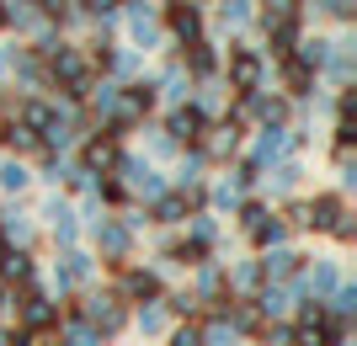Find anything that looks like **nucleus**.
Here are the masks:
<instances>
[{
    "instance_id": "obj_11",
    "label": "nucleus",
    "mask_w": 357,
    "mask_h": 346,
    "mask_svg": "<svg viewBox=\"0 0 357 346\" xmlns=\"http://www.w3.org/2000/svg\"><path fill=\"white\" fill-rule=\"evenodd\" d=\"M197 128H203V118H197L192 107H187V112H176V118H171V134H176V139H197Z\"/></svg>"
},
{
    "instance_id": "obj_23",
    "label": "nucleus",
    "mask_w": 357,
    "mask_h": 346,
    "mask_svg": "<svg viewBox=\"0 0 357 346\" xmlns=\"http://www.w3.org/2000/svg\"><path fill=\"white\" fill-rule=\"evenodd\" d=\"M0 346H11V331H0Z\"/></svg>"
},
{
    "instance_id": "obj_12",
    "label": "nucleus",
    "mask_w": 357,
    "mask_h": 346,
    "mask_svg": "<svg viewBox=\"0 0 357 346\" xmlns=\"http://www.w3.org/2000/svg\"><path fill=\"white\" fill-rule=\"evenodd\" d=\"M139 331H144V336H160V331H165V309H160V304L139 309Z\"/></svg>"
},
{
    "instance_id": "obj_25",
    "label": "nucleus",
    "mask_w": 357,
    "mask_h": 346,
    "mask_svg": "<svg viewBox=\"0 0 357 346\" xmlns=\"http://www.w3.org/2000/svg\"><path fill=\"white\" fill-rule=\"evenodd\" d=\"M0 256H6V235H0Z\"/></svg>"
},
{
    "instance_id": "obj_9",
    "label": "nucleus",
    "mask_w": 357,
    "mask_h": 346,
    "mask_svg": "<svg viewBox=\"0 0 357 346\" xmlns=\"http://www.w3.org/2000/svg\"><path fill=\"white\" fill-rule=\"evenodd\" d=\"M86 272H91V261H86V256H64V267H59V288L86 283Z\"/></svg>"
},
{
    "instance_id": "obj_6",
    "label": "nucleus",
    "mask_w": 357,
    "mask_h": 346,
    "mask_svg": "<svg viewBox=\"0 0 357 346\" xmlns=\"http://www.w3.org/2000/svg\"><path fill=\"white\" fill-rule=\"evenodd\" d=\"M0 277H6V283H27V277H32V261L22 256V251H6V256H0Z\"/></svg>"
},
{
    "instance_id": "obj_15",
    "label": "nucleus",
    "mask_w": 357,
    "mask_h": 346,
    "mask_svg": "<svg viewBox=\"0 0 357 346\" xmlns=\"http://www.w3.org/2000/svg\"><path fill=\"white\" fill-rule=\"evenodd\" d=\"M283 304H288L283 288H267V293H261V309H267V315H283Z\"/></svg>"
},
{
    "instance_id": "obj_21",
    "label": "nucleus",
    "mask_w": 357,
    "mask_h": 346,
    "mask_svg": "<svg viewBox=\"0 0 357 346\" xmlns=\"http://www.w3.org/2000/svg\"><path fill=\"white\" fill-rule=\"evenodd\" d=\"M43 11H54V16H64V11H70V0H43Z\"/></svg>"
},
{
    "instance_id": "obj_24",
    "label": "nucleus",
    "mask_w": 357,
    "mask_h": 346,
    "mask_svg": "<svg viewBox=\"0 0 357 346\" xmlns=\"http://www.w3.org/2000/svg\"><path fill=\"white\" fill-rule=\"evenodd\" d=\"M0 309H6V288H0Z\"/></svg>"
},
{
    "instance_id": "obj_13",
    "label": "nucleus",
    "mask_w": 357,
    "mask_h": 346,
    "mask_svg": "<svg viewBox=\"0 0 357 346\" xmlns=\"http://www.w3.org/2000/svg\"><path fill=\"white\" fill-rule=\"evenodd\" d=\"M310 288H314V293H331V288H336V267H314L310 272Z\"/></svg>"
},
{
    "instance_id": "obj_4",
    "label": "nucleus",
    "mask_w": 357,
    "mask_h": 346,
    "mask_svg": "<svg viewBox=\"0 0 357 346\" xmlns=\"http://www.w3.org/2000/svg\"><path fill=\"white\" fill-rule=\"evenodd\" d=\"M123 288H128V299H139V304H155V299H160V277H155V272H128Z\"/></svg>"
},
{
    "instance_id": "obj_20",
    "label": "nucleus",
    "mask_w": 357,
    "mask_h": 346,
    "mask_svg": "<svg viewBox=\"0 0 357 346\" xmlns=\"http://www.w3.org/2000/svg\"><path fill=\"white\" fill-rule=\"evenodd\" d=\"M192 70H213V54H208V48H203V43L192 48Z\"/></svg>"
},
{
    "instance_id": "obj_16",
    "label": "nucleus",
    "mask_w": 357,
    "mask_h": 346,
    "mask_svg": "<svg viewBox=\"0 0 357 346\" xmlns=\"http://www.w3.org/2000/svg\"><path fill=\"white\" fill-rule=\"evenodd\" d=\"M171 346H203V331H197V325H181V331L171 336Z\"/></svg>"
},
{
    "instance_id": "obj_10",
    "label": "nucleus",
    "mask_w": 357,
    "mask_h": 346,
    "mask_svg": "<svg viewBox=\"0 0 357 346\" xmlns=\"http://www.w3.org/2000/svg\"><path fill=\"white\" fill-rule=\"evenodd\" d=\"M171 27H176V38H197V11L192 6H176V11H171Z\"/></svg>"
},
{
    "instance_id": "obj_14",
    "label": "nucleus",
    "mask_w": 357,
    "mask_h": 346,
    "mask_svg": "<svg viewBox=\"0 0 357 346\" xmlns=\"http://www.w3.org/2000/svg\"><path fill=\"white\" fill-rule=\"evenodd\" d=\"M155 213H160L165 224H176L181 213H187V203H181V197H160V208H155Z\"/></svg>"
},
{
    "instance_id": "obj_3",
    "label": "nucleus",
    "mask_w": 357,
    "mask_h": 346,
    "mask_svg": "<svg viewBox=\"0 0 357 346\" xmlns=\"http://www.w3.org/2000/svg\"><path fill=\"white\" fill-rule=\"evenodd\" d=\"M304 224L336 229V224H342V203H336V197H314V208H304Z\"/></svg>"
},
{
    "instance_id": "obj_1",
    "label": "nucleus",
    "mask_w": 357,
    "mask_h": 346,
    "mask_svg": "<svg viewBox=\"0 0 357 346\" xmlns=\"http://www.w3.org/2000/svg\"><path fill=\"white\" fill-rule=\"evenodd\" d=\"M86 325H91L96 336H118L123 325H128V309H123L118 299H91V304H86Z\"/></svg>"
},
{
    "instance_id": "obj_17",
    "label": "nucleus",
    "mask_w": 357,
    "mask_h": 346,
    "mask_svg": "<svg viewBox=\"0 0 357 346\" xmlns=\"http://www.w3.org/2000/svg\"><path fill=\"white\" fill-rule=\"evenodd\" d=\"M86 160H91V166H112V160H118V150H112V144H91Z\"/></svg>"
},
{
    "instance_id": "obj_18",
    "label": "nucleus",
    "mask_w": 357,
    "mask_h": 346,
    "mask_svg": "<svg viewBox=\"0 0 357 346\" xmlns=\"http://www.w3.org/2000/svg\"><path fill=\"white\" fill-rule=\"evenodd\" d=\"M352 309H357V293L352 288H336V315H352Z\"/></svg>"
},
{
    "instance_id": "obj_8",
    "label": "nucleus",
    "mask_w": 357,
    "mask_h": 346,
    "mask_svg": "<svg viewBox=\"0 0 357 346\" xmlns=\"http://www.w3.org/2000/svg\"><path fill=\"white\" fill-rule=\"evenodd\" d=\"M96 240H102V251H107V256H123V251H128V229L102 224V229H96Z\"/></svg>"
},
{
    "instance_id": "obj_5",
    "label": "nucleus",
    "mask_w": 357,
    "mask_h": 346,
    "mask_svg": "<svg viewBox=\"0 0 357 346\" xmlns=\"http://www.w3.org/2000/svg\"><path fill=\"white\" fill-rule=\"evenodd\" d=\"M229 75H235L240 91H256V80H261V59H256V54H240V59L229 64Z\"/></svg>"
},
{
    "instance_id": "obj_19",
    "label": "nucleus",
    "mask_w": 357,
    "mask_h": 346,
    "mask_svg": "<svg viewBox=\"0 0 357 346\" xmlns=\"http://www.w3.org/2000/svg\"><path fill=\"white\" fill-rule=\"evenodd\" d=\"M16 144V150H32V144H38V134H32V128H11V134H6Z\"/></svg>"
},
{
    "instance_id": "obj_7",
    "label": "nucleus",
    "mask_w": 357,
    "mask_h": 346,
    "mask_svg": "<svg viewBox=\"0 0 357 346\" xmlns=\"http://www.w3.org/2000/svg\"><path fill=\"white\" fill-rule=\"evenodd\" d=\"M261 272H267V277H278V283H283V277H294V272H298V256H294V251H272V256L261 261Z\"/></svg>"
},
{
    "instance_id": "obj_26",
    "label": "nucleus",
    "mask_w": 357,
    "mask_h": 346,
    "mask_svg": "<svg viewBox=\"0 0 357 346\" xmlns=\"http://www.w3.org/2000/svg\"><path fill=\"white\" fill-rule=\"evenodd\" d=\"M0 22H6V11H0Z\"/></svg>"
},
{
    "instance_id": "obj_2",
    "label": "nucleus",
    "mask_w": 357,
    "mask_h": 346,
    "mask_svg": "<svg viewBox=\"0 0 357 346\" xmlns=\"http://www.w3.org/2000/svg\"><path fill=\"white\" fill-rule=\"evenodd\" d=\"M16 309H22V331H27V336L48 331V325H54V320H59V309H54V304H48L43 293H27V299L16 304Z\"/></svg>"
},
{
    "instance_id": "obj_22",
    "label": "nucleus",
    "mask_w": 357,
    "mask_h": 346,
    "mask_svg": "<svg viewBox=\"0 0 357 346\" xmlns=\"http://www.w3.org/2000/svg\"><path fill=\"white\" fill-rule=\"evenodd\" d=\"M331 11H336V16H347V11H352V0H331Z\"/></svg>"
}]
</instances>
